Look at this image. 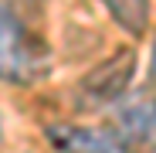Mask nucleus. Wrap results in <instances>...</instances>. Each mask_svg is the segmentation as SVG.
<instances>
[{
	"label": "nucleus",
	"instance_id": "5",
	"mask_svg": "<svg viewBox=\"0 0 156 153\" xmlns=\"http://www.w3.org/2000/svg\"><path fill=\"white\" fill-rule=\"evenodd\" d=\"M122 129L136 140H156V99L133 102L122 112Z\"/></svg>",
	"mask_w": 156,
	"mask_h": 153
},
{
	"label": "nucleus",
	"instance_id": "3",
	"mask_svg": "<svg viewBox=\"0 0 156 153\" xmlns=\"http://www.w3.org/2000/svg\"><path fill=\"white\" fill-rule=\"evenodd\" d=\"M48 140L61 153H126V143L112 129L98 126H48Z\"/></svg>",
	"mask_w": 156,
	"mask_h": 153
},
{
	"label": "nucleus",
	"instance_id": "1",
	"mask_svg": "<svg viewBox=\"0 0 156 153\" xmlns=\"http://www.w3.org/2000/svg\"><path fill=\"white\" fill-rule=\"evenodd\" d=\"M41 75H48L44 44L27 31L24 20L0 10V82L27 85Z\"/></svg>",
	"mask_w": 156,
	"mask_h": 153
},
{
	"label": "nucleus",
	"instance_id": "2",
	"mask_svg": "<svg viewBox=\"0 0 156 153\" xmlns=\"http://www.w3.org/2000/svg\"><path fill=\"white\" fill-rule=\"evenodd\" d=\"M133 71H136V55L129 48L115 51L109 61H102L95 71H88L82 78V85H78L82 106L85 109H98V106H109V102L122 99L129 82H133Z\"/></svg>",
	"mask_w": 156,
	"mask_h": 153
},
{
	"label": "nucleus",
	"instance_id": "7",
	"mask_svg": "<svg viewBox=\"0 0 156 153\" xmlns=\"http://www.w3.org/2000/svg\"><path fill=\"white\" fill-rule=\"evenodd\" d=\"M149 82L156 85V41H153V55H149Z\"/></svg>",
	"mask_w": 156,
	"mask_h": 153
},
{
	"label": "nucleus",
	"instance_id": "4",
	"mask_svg": "<svg viewBox=\"0 0 156 153\" xmlns=\"http://www.w3.org/2000/svg\"><path fill=\"white\" fill-rule=\"evenodd\" d=\"M105 10L112 14V20L122 31H129L133 38H139L149 24V0H102Z\"/></svg>",
	"mask_w": 156,
	"mask_h": 153
},
{
	"label": "nucleus",
	"instance_id": "6",
	"mask_svg": "<svg viewBox=\"0 0 156 153\" xmlns=\"http://www.w3.org/2000/svg\"><path fill=\"white\" fill-rule=\"evenodd\" d=\"M0 10H7V14H14L17 20L27 24L31 17H41L44 0H0Z\"/></svg>",
	"mask_w": 156,
	"mask_h": 153
}]
</instances>
